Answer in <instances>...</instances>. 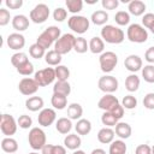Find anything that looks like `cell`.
<instances>
[{
	"label": "cell",
	"mask_w": 154,
	"mask_h": 154,
	"mask_svg": "<svg viewBox=\"0 0 154 154\" xmlns=\"http://www.w3.org/2000/svg\"><path fill=\"white\" fill-rule=\"evenodd\" d=\"M101 38L107 43L119 45L125 40V34L120 28L116 25L106 24L101 29Z\"/></svg>",
	"instance_id": "obj_1"
},
{
	"label": "cell",
	"mask_w": 154,
	"mask_h": 154,
	"mask_svg": "<svg viewBox=\"0 0 154 154\" xmlns=\"http://www.w3.org/2000/svg\"><path fill=\"white\" fill-rule=\"evenodd\" d=\"M126 37L130 42L143 43L148 40V31H147V29H144L143 25L137 24V23H132L128 26Z\"/></svg>",
	"instance_id": "obj_2"
},
{
	"label": "cell",
	"mask_w": 154,
	"mask_h": 154,
	"mask_svg": "<svg viewBox=\"0 0 154 154\" xmlns=\"http://www.w3.org/2000/svg\"><path fill=\"white\" fill-rule=\"evenodd\" d=\"M28 142L34 150H42V148L47 144L46 132L37 126L31 128L28 135Z\"/></svg>",
	"instance_id": "obj_3"
},
{
	"label": "cell",
	"mask_w": 154,
	"mask_h": 154,
	"mask_svg": "<svg viewBox=\"0 0 154 154\" xmlns=\"http://www.w3.org/2000/svg\"><path fill=\"white\" fill-rule=\"evenodd\" d=\"M67 25L73 32H77V34L82 35V34L88 31L89 25H90V20L84 16L75 14V16H71L67 19Z\"/></svg>",
	"instance_id": "obj_4"
},
{
	"label": "cell",
	"mask_w": 154,
	"mask_h": 154,
	"mask_svg": "<svg viewBox=\"0 0 154 154\" xmlns=\"http://www.w3.org/2000/svg\"><path fill=\"white\" fill-rule=\"evenodd\" d=\"M99 64H100V69L102 72L109 73L114 70V67L118 64V55L111 51L103 52L99 57Z\"/></svg>",
	"instance_id": "obj_5"
},
{
	"label": "cell",
	"mask_w": 154,
	"mask_h": 154,
	"mask_svg": "<svg viewBox=\"0 0 154 154\" xmlns=\"http://www.w3.org/2000/svg\"><path fill=\"white\" fill-rule=\"evenodd\" d=\"M75 41H76V37L72 34H67V32L63 34L60 38L54 43V51H57L60 55L67 54L73 49Z\"/></svg>",
	"instance_id": "obj_6"
},
{
	"label": "cell",
	"mask_w": 154,
	"mask_h": 154,
	"mask_svg": "<svg viewBox=\"0 0 154 154\" xmlns=\"http://www.w3.org/2000/svg\"><path fill=\"white\" fill-rule=\"evenodd\" d=\"M51 14L49 7L46 4H37L29 13V18L35 24H42L45 23Z\"/></svg>",
	"instance_id": "obj_7"
},
{
	"label": "cell",
	"mask_w": 154,
	"mask_h": 154,
	"mask_svg": "<svg viewBox=\"0 0 154 154\" xmlns=\"http://www.w3.org/2000/svg\"><path fill=\"white\" fill-rule=\"evenodd\" d=\"M17 128H18V123L17 120L13 118V116L4 113L0 118V129L2 135H5L6 137H11L12 135H14L17 132Z\"/></svg>",
	"instance_id": "obj_8"
},
{
	"label": "cell",
	"mask_w": 154,
	"mask_h": 154,
	"mask_svg": "<svg viewBox=\"0 0 154 154\" xmlns=\"http://www.w3.org/2000/svg\"><path fill=\"white\" fill-rule=\"evenodd\" d=\"M34 79L37 82L40 87H46L49 85L57 79L55 77V70L53 67H46L42 70H38L34 73Z\"/></svg>",
	"instance_id": "obj_9"
},
{
	"label": "cell",
	"mask_w": 154,
	"mask_h": 154,
	"mask_svg": "<svg viewBox=\"0 0 154 154\" xmlns=\"http://www.w3.org/2000/svg\"><path fill=\"white\" fill-rule=\"evenodd\" d=\"M118 79L114 77V76H111V75H105L102 77L99 78V82H97V87L101 91H103L105 94H112L114 93L117 89H118Z\"/></svg>",
	"instance_id": "obj_10"
},
{
	"label": "cell",
	"mask_w": 154,
	"mask_h": 154,
	"mask_svg": "<svg viewBox=\"0 0 154 154\" xmlns=\"http://www.w3.org/2000/svg\"><path fill=\"white\" fill-rule=\"evenodd\" d=\"M38 87L40 85L37 84V82L34 78H30V77H24L18 83V90L25 96L34 95L38 90Z\"/></svg>",
	"instance_id": "obj_11"
},
{
	"label": "cell",
	"mask_w": 154,
	"mask_h": 154,
	"mask_svg": "<svg viewBox=\"0 0 154 154\" xmlns=\"http://www.w3.org/2000/svg\"><path fill=\"white\" fill-rule=\"evenodd\" d=\"M57 119V112L53 108H43L40 111L38 116H37V122L38 125L43 126V128H48L51 126Z\"/></svg>",
	"instance_id": "obj_12"
},
{
	"label": "cell",
	"mask_w": 154,
	"mask_h": 154,
	"mask_svg": "<svg viewBox=\"0 0 154 154\" xmlns=\"http://www.w3.org/2000/svg\"><path fill=\"white\" fill-rule=\"evenodd\" d=\"M119 105V100L113 94H105L97 102V107L103 112H112Z\"/></svg>",
	"instance_id": "obj_13"
},
{
	"label": "cell",
	"mask_w": 154,
	"mask_h": 154,
	"mask_svg": "<svg viewBox=\"0 0 154 154\" xmlns=\"http://www.w3.org/2000/svg\"><path fill=\"white\" fill-rule=\"evenodd\" d=\"M124 66L128 71L132 72V73H136L137 71L142 70L143 67V61H142V58L137 54H130L125 58L124 60Z\"/></svg>",
	"instance_id": "obj_14"
},
{
	"label": "cell",
	"mask_w": 154,
	"mask_h": 154,
	"mask_svg": "<svg viewBox=\"0 0 154 154\" xmlns=\"http://www.w3.org/2000/svg\"><path fill=\"white\" fill-rule=\"evenodd\" d=\"M6 43L10 49L13 51H20L25 46V37L20 32H12L7 36Z\"/></svg>",
	"instance_id": "obj_15"
},
{
	"label": "cell",
	"mask_w": 154,
	"mask_h": 154,
	"mask_svg": "<svg viewBox=\"0 0 154 154\" xmlns=\"http://www.w3.org/2000/svg\"><path fill=\"white\" fill-rule=\"evenodd\" d=\"M12 26L13 29L17 31V32H22V31H25L28 28H29V18L24 14H16L12 20Z\"/></svg>",
	"instance_id": "obj_16"
},
{
	"label": "cell",
	"mask_w": 154,
	"mask_h": 154,
	"mask_svg": "<svg viewBox=\"0 0 154 154\" xmlns=\"http://www.w3.org/2000/svg\"><path fill=\"white\" fill-rule=\"evenodd\" d=\"M146 4L141 0H131L129 4H128V12L135 17H138V16H142L146 12Z\"/></svg>",
	"instance_id": "obj_17"
},
{
	"label": "cell",
	"mask_w": 154,
	"mask_h": 154,
	"mask_svg": "<svg viewBox=\"0 0 154 154\" xmlns=\"http://www.w3.org/2000/svg\"><path fill=\"white\" fill-rule=\"evenodd\" d=\"M114 130L112 128H102L99 130L97 132V140L100 143H103V144H111L113 141H114Z\"/></svg>",
	"instance_id": "obj_18"
},
{
	"label": "cell",
	"mask_w": 154,
	"mask_h": 154,
	"mask_svg": "<svg viewBox=\"0 0 154 154\" xmlns=\"http://www.w3.org/2000/svg\"><path fill=\"white\" fill-rule=\"evenodd\" d=\"M82 144V140L78 134H69L64 138V147L70 150H77Z\"/></svg>",
	"instance_id": "obj_19"
},
{
	"label": "cell",
	"mask_w": 154,
	"mask_h": 154,
	"mask_svg": "<svg viewBox=\"0 0 154 154\" xmlns=\"http://www.w3.org/2000/svg\"><path fill=\"white\" fill-rule=\"evenodd\" d=\"M55 129L59 134L63 135H69L70 131L72 130V122L70 118L66 117H61L55 122Z\"/></svg>",
	"instance_id": "obj_20"
},
{
	"label": "cell",
	"mask_w": 154,
	"mask_h": 154,
	"mask_svg": "<svg viewBox=\"0 0 154 154\" xmlns=\"http://www.w3.org/2000/svg\"><path fill=\"white\" fill-rule=\"evenodd\" d=\"M116 135L120 138V140H126L131 136L132 134V129L130 126V124L125 123V122H118V124L116 125V130H114Z\"/></svg>",
	"instance_id": "obj_21"
},
{
	"label": "cell",
	"mask_w": 154,
	"mask_h": 154,
	"mask_svg": "<svg viewBox=\"0 0 154 154\" xmlns=\"http://www.w3.org/2000/svg\"><path fill=\"white\" fill-rule=\"evenodd\" d=\"M43 105H45V101L41 96H30L25 101V107L31 112H37L43 109Z\"/></svg>",
	"instance_id": "obj_22"
},
{
	"label": "cell",
	"mask_w": 154,
	"mask_h": 154,
	"mask_svg": "<svg viewBox=\"0 0 154 154\" xmlns=\"http://www.w3.org/2000/svg\"><path fill=\"white\" fill-rule=\"evenodd\" d=\"M83 116V107L77 103V102H72L67 106V118H70L71 120H79Z\"/></svg>",
	"instance_id": "obj_23"
},
{
	"label": "cell",
	"mask_w": 154,
	"mask_h": 154,
	"mask_svg": "<svg viewBox=\"0 0 154 154\" xmlns=\"http://www.w3.org/2000/svg\"><path fill=\"white\" fill-rule=\"evenodd\" d=\"M105 49V41L99 37V36H94L90 38L89 41V51L94 54H102Z\"/></svg>",
	"instance_id": "obj_24"
},
{
	"label": "cell",
	"mask_w": 154,
	"mask_h": 154,
	"mask_svg": "<svg viewBox=\"0 0 154 154\" xmlns=\"http://www.w3.org/2000/svg\"><path fill=\"white\" fill-rule=\"evenodd\" d=\"M75 130L79 136H85L91 131V123L90 120L85 119V118H81L79 120H77L76 125H75Z\"/></svg>",
	"instance_id": "obj_25"
},
{
	"label": "cell",
	"mask_w": 154,
	"mask_h": 154,
	"mask_svg": "<svg viewBox=\"0 0 154 154\" xmlns=\"http://www.w3.org/2000/svg\"><path fill=\"white\" fill-rule=\"evenodd\" d=\"M1 149L5 153L13 154L18 150V142L12 137H5L1 140Z\"/></svg>",
	"instance_id": "obj_26"
},
{
	"label": "cell",
	"mask_w": 154,
	"mask_h": 154,
	"mask_svg": "<svg viewBox=\"0 0 154 154\" xmlns=\"http://www.w3.org/2000/svg\"><path fill=\"white\" fill-rule=\"evenodd\" d=\"M90 20L95 25H106L108 20V13L105 10H96L91 13Z\"/></svg>",
	"instance_id": "obj_27"
},
{
	"label": "cell",
	"mask_w": 154,
	"mask_h": 154,
	"mask_svg": "<svg viewBox=\"0 0 154 154\" xmlns=\"http://www.w3.org/2000/svg\"><path fill=\"white\" fill-rule=\"evenodd\" d=\"M53 93L69 96L71 93V85L67 81H57L53 85Z\"/></svg>",
	"instance_id": "obj_28"
},
{
	"label": "cell",
	"mask_w": 154,
	"mask_h": 154,
	"mask_svg": "<svg viewBox=\"0 0 154 154\" xmlns=\"http://www.w3.org/2000/svg\"><path fill=\"white\" fill-rule=\"evenodd\" d=\"M140 83H141L140 77H138L136 73H131V75H129V76L125 78V88H126V90L130 91V93H134V91L138 90Z\"/></svg>",
	"instance_id": "obj_29"
},
{
	"label": "cell",
	"mask_w": 154,
	"mask_h": 154,
	"mask_svg": "<svg viewBox=\"0 0 154 154\" xmlns=\"http://www.w3.org/2000/svg\"><path fill=\"white\" fill-rule=\"evenodd\" d=\"M126 150H128V147L123 140H114L109 144L108 154H126Z\"/></svg>",
	"instance_id": "obj_30"
},
{
	"label": "cell",
	"mask_w": 154,
	"mask_h": 154,
	"mask_svg": "<svg viewBox=\"0 0 154 154\" xmlns=\"http://www.w3.org/2000/svg\"><path fill=\"white\" fill-rule=\"evenodd\" d=\"M63 55H60L57 51L54 49H51L48 52H46V55H45V61L49 65V66H58L60 65L61 63V58Z\"/></svg>",
	"instance_id": "obj_31"
},
{
	"label": "cell",
	"mask_w": 154,
	"mask_h": 154,
	"mask_svg": "<svg viewBox=\"0 0 154 154\" xmlns=\"http://www.w3.org/2000/svg\"><path fill=\"white\" fill-rule=\"evenodd\" d=\"M51 103L54 107V109H64L67 106V96L53 93L52 99H51Z\"/></svg>",
	"instance_id": "obj_32"
},
{
	"label": "cell",
	"mask_w": 154,
	"mask_h": 154,
	"mask_svg": "<svg viewBox=\"0 0 154 154\" xmlns=\"http://www.w3.org/2000/svg\"><path fill=\"white\" fill-rule=\"evenodd\" d=\"M36 43H38L42 48L48 49V48H51V46H52L53 43H55V41L47 34V31L43 30V31L38 35V37H37V40H36Z\"/></svg>",
	"instance_id": "obj_33"
},
{
	"label": "cell",
	"mask_w": 154,
	"mask_h": 154,
	"mask_svg": "<svg viewBox=\"0 0 154 154\" xmlns=\"http://www.w3.org/2000/svg\"><path fill=\"white\" fill-rule=\"evenodd\" d=\"M41 154H66V148L59 144H46L42 148Z\"/></svg>",
	"instance_id": "obj_34"
},
{
	"label": "cell",
	"mask_w": 154,
	"mask_h": 154,
	"mask_svg": "<svg viewBox=\"0 0 154 154\" xmlns=\"http://www.w3.org/2000/svg\"><path fill=\"white\" fill-rule=\"evenodd\" d=\"M65 5L67 7V11L71 12L72 16L81 12L82 8H83V1L82 0H66Z\"/></svg>",
	"instance_id": "obj_35"
},
{
	"label": "cell",
	"mask_w": 154,
	"mask_h": 154,
	"mask_svg": "<svg viewBox=\"0 0 154 154\" xmlns=\"http://www.w3.org/2000/svg\"><path fill=\"white\" fill-rule=\"evenodd\" d=\"M29 54H30V57L31 58H34V59H41V58H43L45 55H46V49L45 48H42L38 43H32L30 47H29Z\"/></svg>",
	"instance_id": "obj_36"
},
{
	"label": "cell",
	"mask_w": 154,
	"mask_h": 154,
	"mask_svg": "<svg viewBox=\"0 0 154 154\" xmlns=\"http://www.w3.org/2000/svg\"><path fill=\"white\" fill-rule=\"evenodd\" d=\"M89 49V43L87 42V40L82 36L79 37H76V41H75V46H73V51L79 53V54H83L85 53Z\"/></svg>",
	"instance_id": "obj_37"
},
{
	"label": "cell",
	"mask_w": 154,
	"mask_h": 154,
	"mask_svg": "<svg viewBox=\"0 0 154 154\" xmlns=\"http://www.w3.org/2000/svg\"><path fill=\"white\" fill-rule=\"evenodd\" d=\"M118 118L116 116H113L111 112H103V114L101 116V122L107 128H112V126H116L118 124Z\"/></svg>",
	"instance_id": "obj_38"
},
{
	"label": "cell",
	"mask_w": 154,
	"mask_h": 154,
	"mask_svg": "<svg viewBox=\"0 0 154 154\" xmlns=\"http://www.w3.org/2000/svg\"><path fill=\"white\" fill-rule=\"evenodd\" d=\"M142 78L147 83H154V65L148 64L142 67Z\"/></svg>",
	"instance_id": "obj_39"
},
{
	"label": "cell",
	"mask_w": 154,
	"mask_h": 154,
	"mask_svg": "<svg viewBox=\"0 0 154 154\" xmlns=\"http://www.w3.org/2000/svg\"><path fill=\"white\" fill-rule=\"evenodd\" d=\"M26 61H29L28 55H26L25 53H23V52H17V53H14V54L11 57V64H12L16 69H17L18 66L23 65V64L26 63Z\"/></svg>",
	"instance_id": "obj_40"
},
{
	"label": "cell",
	"mask_w": 154,
	"mask_h": 154,
	"mask_svg": "<svg viewBox=\"0 0 154 154\" xmlns=\"http://www.w3.org/2000/svg\"><path fill=\"white\" fill-rule=\"evenodd\" d=\"M55 77L57 81H67L70 77V70L65 65H58L55 69Z\"/></svg>",
	"instance_id": "obj_41"
},
{
	"label": "cell",
	"mask_w": 154,
	"mask_h": 154,
	"mask_svg": "<svg viewBox=\"0 0 154 154\" xmlns=\"http://www.w3.org/2000/svg\"><path fill=\"white\" fill-rule=\"evenodd\" d=\"M114 20L118 25H128L130 23V13L126 11H118L114 16Z\"/></svg>",
	"instance_id": "obj_42"
},
{
	"label": "cell",
	"mask_w": 154,
	"mask_h": 154,
	"mask_svg": "<svg viewBox=\"0 0 154 154\" xmlns=\"http://www.w3.org/2000/svg\"><path fill=\"white\" fill-rule=\"evenodd\" d=\"M122 106L124 107V109H134L137 106V99L131 94L125 95L122 100Z\"/></svg>",
	"instance_id": "obj_43"
},
{
	"label": "cell",
	"mask_w": 154,
	"mask_h": 154,
	"mask_svg": "<svg viewBox=\"0 0 154 154\" xmlns=\"http://www.w3.org/2000/svg\"><path fill=\"white\" fill-rule=\"evenodd\" d=\"M16 70H17V72H18L19 75H22V76H30L31 73H34V65H32V63L26 61V63H24L23 65L18 66Z\"/></svg>",
	"instance_id": "obj_44"
},
{
	"label": "cell",
	"mask_w": 154,
	"mask_h": 154,
	"mask_svg": "<svg viewBox=\"0 0 154 154\" xmlns=\"http://www.w3.org/2000/svg\"><path fill=\"white\" fill-rule=\"evenodd\" d=\"M17 123H18V126L20 128V129H29V128H31V125H32V119H31V117L30 116H28V114H22V116H19V118L17 119Z\"/></svg>",
	"instance_id": "obj_45"
},
{
	"label": "cell",
	"mask_w": 154,
	"mask_h": 154,
	"mask_svg": "<svg viewBox=\"0 0 154 154\" xmlns=\"http://www.w3.org/2000/svg\"><path fill=\"white\" fill-rule=\"evenodd\" d=\"M67 17V11L64 7H57L53 11V18L57 22H64Z\"/></svg>",
	"instance_id": "obj_46"
},
{
	"label": "cell",
	"mask_w": 154,
	"mask_h": 154,
	"mask_svg": "<svg viewBox=\"0 0 154 154\" xmlns=\"http://www.w3.org/2000/svg\"><path fill=\"white\" fill-rule=\"evenodd\" d=\"M45 31H47V34H48L55 42H57V41L60 38V36H61V30H60V28H58V26H55V25H51V26L46 28Z\"/></svg>",
	"instance_id": "obj_47"
},
{
	"label": "cell",
	"mask_w": 154,
	"mask_h": 154,
	"mask_svg": "<svg viewBox=\"0 0 154 154\" xmlns=\"http://www.w3.org/2000/svg\"><path fill=\"white\" fill-rule=\"evenodd\" d=\"M142 25L150 30L154 26V13H146V14H143Z\"/></svg>",
	"instance_id": "obj_48"
},
{
	"label": "cell",
	"mask_w": 154,
	"mask_h": 154,
	"mask_svg": "<svg viewBox=\"0 0 154 154\" xmlns=\"http://www.w3.org/2000/svg\"><path fill=\"white\" fill-rule=\"evenodd\" d=\"M10 19H11L10 11L6 8H0V25L1 26L7 25L10 23Z\"/></svg>",
	"instance_id": "obj_49"
},
{
	"label": "cell",
	"mask_w": 154,
	"mask_h": 154,
	"mask_svg": "<svg viewBox=\"0 0 154 154\" xmlns=\"http://www.w3.org/2000/svg\"><path fill=\"white\" fill-rule=\"evenodd\" d=\"M143 106L147 109H154V93H148L143 99Z\"/></svg>",
	"instance_id": "obj_50"
},
{
	"label": "cell",
	"mask_w": 154,
	"mask_h": 154,
	"mask_svg": "<svg viewBox=\"0 0 154 154\" xmlns=\"http://www.w3.org/2000/svg\"><path fill=\"white\" fill-rule=\"evenodd\" d=\"M101 5L103 10H116L119 6V1L118 0H102Z\"/></svg>",
	"instance_id": "obj_51"
},
{
	"label": "cell",
	"mask_w": 154,
	"mask_h": 154,
	"mask_svg": "<svg viewBox=\"0 0 154 154\" xmlns=\"http://www.w3.org/2000/svg\"><path fill=\"white\" fill-rule=\"evenodd\" d=\"M5 5L10 10H18L23 6V0H6Z\"/></svg>",
	"instance_id": "obj_52"
},
{
	"label": "cell",
	"mask_w": 154,
	"mask_h": 154,
	"mask_svg": "<svg viewBox=\"0 0 154 154\" xmlns=\"http://www.w3.org/2000/svg\"><path fill=\"white\" fill-rule=\"evenodd\" d=\"M135 154H152V147L148 144H138L135 149Z\"/></svg>",
	"instance_id": "obj_53"
},
{
	"label": "cell",
	"mask_w": 154,
	"mask_h": 154,
	"mask_svg": "<svg viewBox=\"0 0 154 154\" xmlns=\"http://www.w3.org/2000/svg\"><path fill=\"white\" fill-rule=\"evenodd\" d=\"M144 59L149 63V64H154V46L149 47L146 53H144Z\"/></svg>",
	"instance_id": "obj_54"
},
{
	"label": "cell",
	"mask_w": 154,
	"mask_h": 154,
	"mask_svg": "<svg viewBox=\"0 0 154 154\" xmlns=\"http://www.w3.org/2000/svg\"><path fill=\"white\" fill-rule=\"evenodd\" d=\"M111 113H112L113 116H116L118 119H120V118L124 116V107H123V106L119 103V105H118V106H117V107H116V108H114V109H113Z\"/></svg>",
	"instance_id": "obj_55"
},
{
	"label": "cell",
	"mask_w": 154,
	"mask_h": 154,
	"mask_svg": "<svg viewBox=\"0 0 154 154\" xmlns=\"http://www.w3.org/2000/svg\"><path fill=\"white\" fill-rule=\"evenodd\" d=\"M90 154H106V152L103 149H101V148H95V149L91 150Z\"/></svg>",
	"instance_id": "obj_56"
},
{
	"label": "cell",
	"mask_w": 154,
	"mask_h": 154,
	"mask_svg": "<svg viewBox=\"0 0 154 154\" xmlns=\"http://www.w3.org/2000/svg\"><path fill=\"white\" fill-rule=\"evenodd\" d=\"M72 154H85L83 150H81V149H77V150H75Z\"/></svg>",
	"instance_id": "obj_57"
},
{
	"label": "cell",
	"mask_w": 154,
	"mask_h": 154,
	"mask_svg": "<svg viewBox=\"0 0 154 154\" xmlns=\"http://www.w3.org/2000/svg\"><path fill=\"white\" fill-rule=\"evenodd\" d=\"M152 154H154V146H152Z\"/></svg>",
	"instance_id": "obj_58"
},
{
	"label": "cell",
	"mask_w": 154,
	"mask_h": 154,
	"mask_svg": "<svg viewBox=\"0 0 154 154\" xmlns=\"http://www.w3.org/2000/svg\"><path fill=\"white\" fill-rule=\"evenodd\" d=\"M150 31H152V34H153V35H154V26H153V28H152V29H150Z\"/></svg>",
	"instance_id": "obj_59"
},
{
	"label": "cell",
	"mask_w": 154,
	"mask_h": 154,
	"mask_svg": "<svg viewBox=\"0 0 154 154\" xmlns=\"http://www.w3.org/2000/svg\"><path fill=\"white\" fill-rule=\"evenodd\" d=\"M29 154H38L37 152H31V153H29Z\"/></svg>",
	"instance_id": "obj_60"
},
{
	"label": "cell",
	"mask_w": 154,
	"mask_h": 154,
	"mask_svg": "<svg viewBox=\"0 0 154 154\" xmlns=\"http://www.w3.org/2000/svg\"><path fill=\"white\" fill-rule=\"evenodd\" d=\"M13 154H16V153H13Z\"/></svg>",
	"instance_id": "obj_61"
}]
</instances>
